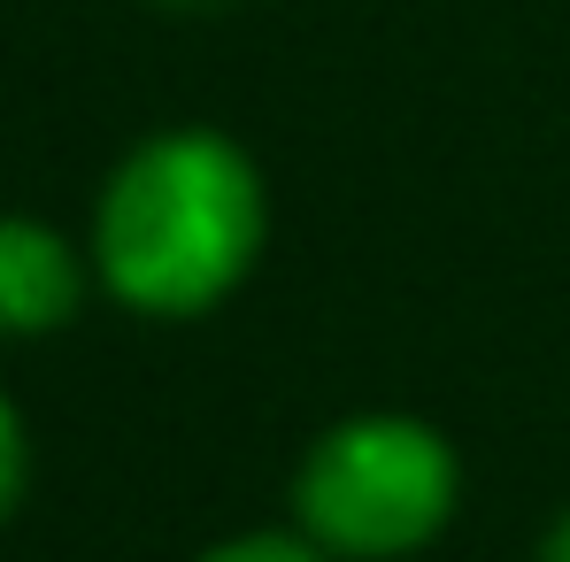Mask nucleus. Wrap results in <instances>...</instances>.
Here are the masks:
<instances>
[{
	"label": "nucleus",
	"instance_id": "nucleus-2",
	"mask_svg": "<svg viewBox=\"0 0 570 562\" xmlns=\"http://www.w3.org/2000/svg\"><path fill=\"white\" fill-rule=\"evenodd\" d=\"M463 463L416 416H347L293 470V532L340 562H393L448 532Z\"/></svg>",
	"mask_w": 570,
	"mask_h": 562
},
{
	"label": "nucleus",
	"instance_id": "nucleus-5",
	"mask_svg": "<svg viewBox=\"0 0 570 562\" xmlns=\"http://www.w3.org/2000/svg\"><path fill=\"white\" fill-rule=\"evenodd\" d=\"M23 424H16V408H8V393H0V516L23 501Z\"/></svg>",
	"mask_w": 570,
	"mask_h": 562
},
{
	"label": "nucleus",
	"instance_id": "nucleus-6",
	"mask_svg": "<svg viewBox=\"0 0 570 562\" xmlns=\"http://www.w3.org/2000/svg\"><path fill=\"white\" fill-rule=\"evenodd\" d=\"M540 562H570V509L548 524V540H540Z\"/></svg>",
	"mask_w": 570,
	"mask_h": 562
},
{
	"label": "nucleus",
	"instance_id": "nucleus-4",
	"mask_svg": "<svg viewBox=\"0 0 570 562\" xmlns=\"http://www.w3.org/2000/svg\"><path fill=\"white\" fill-rule=\"evenodd\" d=\"M200 562H340V555H324L308 532H247V540H224V548H208Z\"/></svg>",
	"mask_w": 570,
	"mask_h": 562
},
{
	"label": "nucleus",
	"instance_id": "nucleus-1",
	"mask_svg": "<svg viewBox=\"0 0 570 562\" xmlns=\"http://www.w3.org/2000/svg\"><path fill=\"white\" fill-rule=\"evenodd\" d=\"M100 278L147 316H200L263 255V178L216 131L147 139L100 193Z\"/></svg>",
	"mask_w": 570,
	"mask_h": 562
},
{
	"label": "nucleus",
	"instance_id": "nucleus-3",
	"mask_svg": "<svg viewBox=\"0 0 570 562\" xmlns=\"http://www.w3.org/2000/svg\"><path fill=\"white\" fill-rule=\"evenodd\" d=\"M78 300H86V270H78L70 239L31 216H0V332L39 339V332L70 324Z\"/></svg>",
	"mask_w": 570,
	"mask_h": 562
}]
</instances>
